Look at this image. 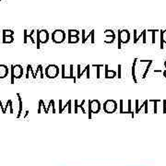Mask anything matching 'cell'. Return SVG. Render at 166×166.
<instances>
[{"instance_id": "cell-1", "label": "cell", "mask_w": 166, "mask_h": 166, "mask_svg": "<svg viewBox=\"0 0 166 166\" xmlns=\"http://www.w3.org/2000/svg\"><path fill=\"white\" fill-rule=\"evenodd\" d=\"M45 76L49 79H55L59 75V67L56 65H49L45 67Z\"/></svg>"}, {"instance_id": "cell-2", "label": "cell", "mask_w": 166, "mask_h": 166, "mask_svg": "<svg viewBox=\"0 0 166 166\" xmlns=\"http://www.w3.org/2000/svg\"><path fill=\"white\" fill-rule=\"evenodd\" d=\"M130 40V32L127 30L118 32V48H121V43H127Z\"/></svg>"}, {"instance_id": "cell-3", "label": "cell", "mask_w": 166, "mask_h": 166, "mask_svg": "<svg viewBox=\"0 0 166 166\" xmlns=\"http://www.w3.org/2000/svg\"><path fill=\"white\" fill-rule=\"evenodd\" d=\"M49 40V32L46 30L37 32V48L40 49V43H46Z\"/></svg>"}, {"instance_id": "cell-4", "label": "cell", "mask_w": 166, "mask_h": 166, "mask_svg": "<svg viewBox=\"0 0 166 166\" xmlns=\"http://www.w3.org/2000/svg\"><path fill=\"white\" fill-rule=\"evenodd\" d=\"M66 39V32L63 30H55L52 33V40L55 43H61Z\"/></svg>"}, {"instance_id": "cell-5", "label": "cell", "mask_w": 166, "mask_h": 166, "mask_svg": "<svg viewBox=\"0 0 166 166\" xmlns=\"http://www.w3.org/2000/svg\"><path fill=\"white\" fill-rule=\"evenodd\" d=\"M117 109V102L114 100H107L103 103V110L106 113H114Z\"/></svg>"}, {"instance_id": "cell-6", "label": "cell", "mask_w": 166, "mask_h": 166, "mask_svg": "<svg viewBox=\"0 0 166 166\" xmlns=\"http://www.w3.org/2000/svg\"><path fill=\"white\" fill-rule=\"evenodd\" d=\"M101 110V103L98 100H89V111L90 113L97 114Z\"/></svg>"}, {"instance_id": "cell-7", "label": "cell", "mask_w": 166, "mask_h": 166, "mask_svg": "<svg viewBox=\"0 0 166 166\" xmlns=\"http://www.w3.org/2000/svg\"><path fill=\"white\" fill-rule=\"evenodd\" d=\"M11 71L14 74L15 79H20L23 76V67L21 65H11Z\"/></svg>"}, {"instance_id": "cell-8", "label": "cell", "mask_w": 166, "mask_h": 166, "mask_svg": "<svg viewBox=\"0 0 166 166\" xmlns=\"http://www.w3.org/2000/svg\"><path fill=\"white\" fill-rule=\"evenodd\" d=\"M94 33H95V31L92 30L90 32H89V33H88L87 35H86V31L82 30L81 31V35H82L81 42H82V43H85V42H86V41H87V40H89V38H90V42H92V43H94V42H95Z\"/></svg>"}, {"instance_id": "cell-9", "label": "cell", "mask_w": 166, "mask_h": 166, "mask_svg": "<svg viewBox=\"0 0 166 166\" xmlns=\"http://www.w3.org/2000/svg\"><path fill=\"white\" fill-rule=\"evenodd\" d=\"M146 35H147V30H143L139 35H138V33H137V30H135L134 31V42L135 43H137L138 41H139L140 38H142V39H143V43H146L147 42Z\"/></svg>"}, {"instance_id": "cell-10", "label": "cell", "mask_w": 166, "mask_h": 166, "mask_svg": "<svg viewBox=\"0 0 166 166\" xmlns=\"http://www.w3.org/2000/svg\"><path fill=\"white\" fill-rule=\"evenodd\" d=\"M8 67L4 64L0 65V79H5L8 75Z\"/></svg>"}, {"instance_id": "cell-11", "label": "cell", "mask_w": 166, "mask_h": 166, "mask_svg": "<svg viewBox=\"0 0 166 166\" xmlns=\"http://www.w3.org/2000/svg\"><path fill=\"white\" fill-rule=\"evenodd\" d=\"M104 67H105V75H104V77L106 79H114L116 76V72L114 71V70L110 71L108 69V65H104Z\"/></svg>"}, {"instance_id": "cell-12", "label": "cell", "mask_w": 166, "mask_h": 166, "mask_svg": "<svg viewBox=\"0 0 166 166\" xmlns=\"http://www.w3.org/2000/svg\"><path fill=\"white\" fill-rule=\"evenodd\" d=\"M163 43H166V30L161 31V49L163 48Z\"/></svg>"}, {"instance_id": "cell-13", "label": "cell", "mask_w": 166, "mask_h": 166, "mask_svg": "<svg viewBox=\"0 0 166 166\" xmlns=\"http://www.w3.org/2000/svg\"><path fill=\"white\" fill-rule=\"evenodd\" d=\"M3 43H11L14 42V37L13 36H4L3 35Z\"/></svg>"}, {"instance_id": "cell-14", "label": "cell", "mask_w": 166, "mask_h": 166, "mask_svg": "<svg viewBox=\"0 0 166 166\" xmlns=\"http://www.w3.org/2000/svg\"><path fill=\"white\" fill-rule=\"evenodd\" d=\"M85 102H86V101H85V100H83V101H82V102H81V104H78V100H75V113H78V107H80V108H81L82 109V112H83V113H85V110L83 109V104L85 103Z\"/></svg>"}, {"instance_id": "cell-15", "label": "cell", "mask_w": 166, "mask_h": 166, "mask_svg": "<svg viewBox=\"0 0 166 166\" xmlns=\"http://www.w3.org/2000/svg\"><path fill=\"white\" fill-rule=\"evenodd\" d=\"M79 36H68V42L69 43H77L79 42Z\"/></svg>"}, {"instance_id": "cell-16", "label": "cell", "mask_w": 166, "mask_h": 166, "mask_svg": "<svg viewBox=\"0 0 166 166\" xmlns=\"http://www.w3.org/2000/svg\"><path fill=\"white\" fill-rule=\"evenodd\" d=\"M17 96L19 98V103H20V110H19V114L18 116H20V114H21V111H22V99H21V96H20V93H17Z\"/></svg>"}, {"instance_id": "cell-17", "label": "cell", "mask_w": 166, "mask_h": 166, "mask_svg": "<svg viewBox=\"0 0 166 166\" xmlns=\"http://www.w3.org/2000/svg\"><path fill=\"white\" fill-rule=\"evenodd\" d=\"M15 32L13 30H3V35L4 36H13Z\"/></svg>"}, {"instance_id": "cell-18", "label": "cell", "mask_w": 166, "mask_h": 166, "mask_svg": "<svg viewBox=\"0 0 166 166\" xmlns=\"http://www.w3.org/2000/svg\"><path fill=\"white\" fill-rule=\"evenodd\" d=\"M65 79H74V83H76V77L73 76V65H70V76H66Z\"/></svg>"}, {"instance_id": "cell-19", "label": "cell", "mask_w": 166, "mask_h": 166, "mask_svg": "<svg viewBox=\"0 0 166 166\" xmlns=\"http://www.w3.org/2000/svg\"><path fill=\"white\" fill-rule=\"evenodd\" d=\"M67 33H68V36H79V32L78 30H68Z\"/></svg>"}, {"instance_id": "cell-20", "label": "cell", "mask_w": 166, "mask_h": 166, "mask_svg": "<svg viewBox=\"0 0 166 166\" xmlns=\"http://www.w3.org/2000/svg\"><path fill=\"white\" fill-rule=\"evenodd\" d=\"M114 39H115V36H105L104 42H106V43H112V42H114Z\"/></svg>"}, {"instance_id": "cell-21", "label": "cell", "mask_w": 166, "mask_h": 166, "mask_svg": "<svg viewBox=\"0 0 166 166\" xmlns=\"http://www.w3.org/2000/svg\"><path fill=\"white\" fill-rule=\"evenodd\" d=\"M89 67H90L89 65H87V66H86V68L84 69V71H82V72H80V73H79V79H80V78L82 77V75H83V73H84L85 71H87V79H89Z\"/></svg>"}, {"instance_id": "cell-22", "label": "cell", "mask_w": 166, "mask_h": 166, "mask_svg": "<svg viewBox=\"0 0 166 166\" xmlns=\"http://www.w3.org/2000/svg\"><path fill=\"white\" fill-rule=\"evenodd\" d=\"M33 33H35V30H32V31H31L30 34H28V33H27V39L29 38V39H31V41H32V43H35V40L33 39V37H32Z\"/></svg>"}, {"instance_id": "cell-23", "label": "cell", "mask_w": 166, "mask_h": 166, "mask_svg": "<svg viewBox=\"0 0 166 166\" xmlns=\"http://www.w3.org/2000/svg\"><path fill=\"white\" fill-rule=\"evenodd\" d=\"M104 35L105 36H115V33L113 30H106L104 32Z\"/></svg>"}, {"instance_id": "cell-24", "label": "cell", "mask_w": 166, "mask_h": 166, "mask_svg": "<svg viewBox=\"0 0 166 166\" xmlns=\"http://www.w3.org/2000/svg\"><path fill=\"white\" fill-rule=\"evenodd\" d=\"M92 67H97L96 69H97V78L99 79L100 78V67H104L103 65H93Z\"/></svg>"}, {"instance_id": "cell-25", "label": "cell", "mask_w": 166, "mask_h": 166, "mask_svg": "<svg viewBox=\"0 0 166 166\" xmlns=\"http://www.w3.org/2000/svg\"><path fill=\"white\" fill-rule=\"evenodd\" d=\"M150 102H154V112L157 113V103L159 102H161V100H150Z\"/></svg>"}, {"instance_id": "cell-26", "label": "cell", "mask_w": 166, "mask_h": 166, "mask_svg": "<svg viewBox=\"0 0 166 166\" xmlns=\"http://www.w3.org/2000/svg\"><path fill=\"white\" fill-rule=\"evenodd\" d=\"M149 32H152V43H155V32H159L158 30H148Z\"/></svg>"}, {"instance_id": "cell-27", "label": "cell", "mask_w": 166, "mask_h": 166, "mask_svg": "<svg viewBox=\"0 0 166 166\" xmlns=\"http://www.w3.org/2000/svg\"><path fill=\"white\" fill-rule=\"evenodd\" d=\"M27 33H28V31L27 30H24L23 31V35H24V39H23V42L24 43H27Z\"/></svg>"}, {"instance_id": "cell-28", "label": "cell", "mask_w": 166, "mask_h": 166, "mask_svg": "<svg viewBox=\"0 0 166 166\" xmlns=\"http://www.w3.org/2000/svg\"><path fill=\"white\" fill-rule=\"evenodd\" d=\"M39 67H40V73H41V79H43L44 75H43V68H42V65H39Z\"/></svg>"}, {"instance_id": "cell-29", "label": "cell", "mask_w": 166, "mask_h": 166, "mask_svg": "<svg viewBox=\"0 0 166 166\" xmlns=\"http://www.w3.org/2000/svg\"><path fill=\"white\" fill-rule=\"evenodd\" d=\"M31 67H32V66H31V65H28V66H27V73H26V79H29V72L31 71Z\"/></svg>"}, {"instance_id": "cell-30", "label": "cell", "mask_w": 166, "mask_h": 166, "mask_svg": "<svg viewBox=\"0 0 166 166\" xmlns=\"http://www.w3.org/2000/svg\"><path fill=\"white\" fill-rule=\"evenodd\" d=\"M9 102H10V100H8V102H7V104H6V107L3 109V113H6V110L8 109V107L9 106Z\"/></svg>"}, {"instance_id": "cell-31", "label": "cell", "mask_w": 166, "mask_h": 166, "mask_svg": "<svg viewBox=\"0 0 166 166\" xmlns=\"http://www.w3.org/2000/svg\"><path fill=\"white\" fill-rule=\"evenodd\" d=\"M62 79H65L66 75H65V65H62Z\"/></svg>"}, {"instance_id": "cell-32", "label": "cell", "mask_w": 166, "mask_h": 166, "mask_svg": "<svg viewBox=\"0 0 166 166\" xmlns=\"http://www.w3.org/2000/svg\"><path fill=\"white\" fill-rule=\"evenodd\" d=\"M9 107H10V114H12L13 113V106H12V101L10 100V102H9Z\"/></svg>"}, {"instance_id": "cell-33", "label": "cell", "mask_w": 166, "mask_h": 166, "mask_svg": "<svg viewBox=\"0 0 166 166\" xmlns=\"http://www.w3.org/2000/svg\"><path fill=\"white\" fill-rule=\"evenodd\" d=\"M118 78H121V65L118 66Z\"/></svg>"}, {"instance_id": "cell-34", "label": "cell", "mask_w": 166, "mask_h": 166, "mask_svg": "<svg viewBox=\"0 0 166 166\" xmlns=\"http://www.w3.org/2000/svg\"><path fill=\"white\" fill-rule=\"evenodd\" d=\"M163 76H164V78H166V69L163 71Z\"/></svg>"}, {"instance_id": "cell-35", "label": "cell", "mask_w": 166, "mask_h": 166, "mask_svg": "<svg viewBox=\"0 0 166 166\" xmlns=\"http://www.w3.org/2000/svg\"><path fill=\"white\" fill-rule=\"evenodd\" d=\"M164 67H166V61H165V62H164Z\"/></svg>"}, {"instance_id": "cell-36", "label": "cell", "mask_w": 166, "mask_h": 166, "mask_svg": "<svg viewBox=\"0 0 166 166\" xmlns=\"http://www.w3.org/2000/svg\"><path fill=\"white\" fill-rule=\"evenodd\" d=\"M0 102H1V101H0Z\"/></svg>"}]
</instances>
